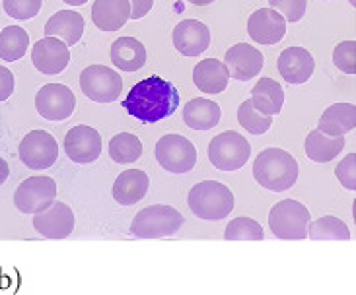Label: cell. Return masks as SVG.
Wrapping results in <instances>:
<instances>
[{
  "instance_id": "6da1fadb",
  "label": "cell",
  "mask_w": 356,
  "mask_h": 295,
  "mask_svg": "<svg viewBox=\"0 0 356 295\" xmlns=\"http://www.w3.org/2000/svg\"><path fill=\"white\" fill-rule=\"evenodd\" d=\"M123 107L131 117L143 123H158L175 113L179 107V94L174 84L164 78L150 76L131 87Z\"/></svg>"
},
{
  "instance_id": "7a4b0ae2",
  "label": "cell",
  "mask_w": 356,
  "mask_h": 295,
  "mask_svg": "<svg viewBox=\"0 0 356 295\" xmlns=\"http://www.w3.org/2000/svg\"><path fill=\"white\" fill-rule=\"evenodd\" d=\"M298 162L294 155L280 150V148H267L255 158L253 163V177L265 187L267 191L282 192L292 189L298 181Z\"/></svg>"
},
{
  "instance_id": "3957f363",
  "label": "cell",
  "mask_w": 356,
  "mask_h": 295,
  "mask_svg": "<svg viewBox=\"0 0 356 295\" xmlns=\"http://www.w3.org/2000/svg\"><path fill=\"white\" fill-rule=\"evenodd\" d=\"M187 204L197 218L207 221H218L230 216L234 210V194L218 181L197 183L189 191Z\"/></svg>"
},
{
  "instance_id": "277c9868",
  "label": "cell",
  "mask_w": 356,
  "mask_h": 295,
  "mask_svg": "<svg viewBox=\"0 0 356 295\" xmlns=\"http://www.w3.org/2000/svg\"><path fill=\"white\" fill-rule=\"evenodd\" d=\"M309 221V210L294 199L280 200L269 212L270 231L275 237L286 241H302L308 237Z\"/></svg>"
},
{
  "instance_id": "5b68a950",
  "label": "cell",
  "mask_w": 356,
  "mask_h": 295,
  "mask_svg": "<svg viewBox=\"0 0 356 295\" xmlns=\"http://www.w3.org/2000/svg\"><path fill=\"white\" fill-rule=\"evenodd\" d=\"M181 226V212H177L174 206L154 204L136 214L131 224V233L138 239H162L177 233Z\"/></svg>"
},
{
  "instance_id": "8992f818",
  "label": "cell",
  "mask_w": 356,
  "mask_h": 295,
  "mask_svg": "<svg viewBox=\"0 0 356 295\" xmlns=\"http://www.w3.org/2000/svg\"><path fill=\"white\" fill-rule=\"evenodd\" d=\"M251 155L250 142L234 130L214 136L209 144V160L220 171H238Z\"/></svg>"
},
{
  "instance_id": "52a82bcc",
  "label": "cell",
  "mask_w": 356,
  "mask_h": 295,
  "mask_svg": "<svg viewBox=\"0 0 356 295\" xmlns=\"http://www.w3.org/2000/svg\"><path fill=\"white\" fill-rule=\"evenodd\" d=\"M82 94L96 103H111L123 92V78L104 65H92L80 74Z\"/></svg>"
},
{
  "instance_id": "ba28073f",
  "label": "cell",
  "mask_w": 356,
  "mask_h": 295,
  "mask_svg": "<svg viewBox=\"0 0 356 295\" xmlns=\"http://www.w3.org/2000/svg\"><path fill=\"white\" fill-rule=\"evenodd\" d=\"M156 160L165 171L187 173L197 163V150L181 134H165L156 144Z\"/></svg>"
},
{
  "instance_id": "9c48e42d",
  "label": "cell",
  "mask_w": 356,
  "mask_h": 295,
  "mask_svg": "<svg viewBox=\"0 0 356 295\" xmlns=\"http://www.w3.org/2000/svg\"><path fill=\"white\" fill-rule=\"evenodd\" d=\"M57 199V183L47 175L29 177L19 183V187L14 192V204L22 214H39L53 204Z\"/></svg>"
},
{
  "instance_id": "30bf717a",
  "label": "cell",
  "mask_w": 356,
  "mask_h": 295,
  "mask_svg": "<svg viewBox=\"0 0 356 295\" xmlns=\"http://www.w3.org/2000/svg\"><path fill=\"white\" fill-rule=\"evenodd\" d=\"M19 162L33 171L49 169L58 158L57 140L47 130H31L19 142Z\"/></svg>"
},
{
  "instance_id": "8fae6325",
  "label": "cell",
  "mask_w": 356,
  "mask_h": 295,
  "mask_svg": "<svg viewBox=\"0 0 356 295\" xmlns=\"http://www.w3.org/2000/svg\"><path fill=\"white\" fill-rule=\"evenodd\" d=\"M33 228L45 239H67L74 231V212L72 208L53 200V204L39 214H33Z\"/></svg>"
},
{
  "instance_id": "7c38bea8",
  "label": "cell",
  "mask_w": 356,
  "mask_h": 295,
  "mask_svg": "<svg viewBox=\"0 0 356 295\" xmlns=\"http://www.w3.org/2000/svg\"><path fill=\"white\" fill-rule=\"evenodd\" d=\"M76 97L65 84H47L35 96V109L47 121H65L74 113Z\"/></svg>"
},
{
  "instance_id": "4fadbf2b",
  "label": "cell",
  "mask_w": 356,
  "mask_h": 295,
  "mask_svg": "<svg viewBox=\"0 0 356 295\" xmlns=\"http://www.w3.org/2000/svg\"><path fill=\"white\" fill-rule=\"evenodd\" d=\"M65 152L74 163L96 162L102 153V136L92 126H72L65 136Z\"/></svg>"
},
{
  "instance_id": "5bb4252c",
  "label": "cell",
  "mask_w": 356,
  "mask_h": 295,
  "mask_svg": "<svg viewBox=\"0 0 356 295\" xmlns=\"http://www.w3.org/2000/svg\"><path fill=\"white\" fill-rule=\"evenodd\" d=\"M248 33L259 45H277L286 35V19L277 10H255L248 19Z\"/></svg>"
},
{
  "instance_id": "9a60e30c",
  "label": "cell",
  "mask_w": 356,
  "mask_h": 295,
  "mask_svg": "<svg viewBox=\"0 0 356 295\" xmlns=\"http://www.w3.org/2000/svg\"><path fill=\"white\" fill-rule=\"evenodd\" d=\"M70 60V51L57 37L39 39L31 51V62L38 68L41 74H60L68 67Z\"/></svg>"
},
{
  "instance_id": "2e32d148",
  "label": "cell",
  "mask_w": 356,
  "mask_h": 295,
  "mask_svg": "<svg viewBox=\"0 0 356 295\" xmlns=\"http://www.w3.org/2000/svg\"><path fill=\"white\" fill-rule=\"evenodd\" d=\"M211 45V31L199 19H183L174 28V47L183 57H199Z\"/></svg>"
},
{
  "instance_id": "e0dca14e",
  "label": "cell",
  "mask_w": 356,
  "mask_h": 295,
  "mask_svg": "<svg viewBox=\"0 0 356 295\" xmlns=\"http://www.w3.org/2000/svg\"><path fill=\"white\" fill-rule=\"evenodd\" d=\"M224 65L230 72V78H236L240 82H248L255 78L263 68V55L259 49L251 47L248 43H238L226 51Z\"/></svg>"
},
{
  "instance_id": "ac0fdd59",
  "label": "cell",
  "mask_w": 356,
  "mask_h": 295,
  "mask_svg": "<svg viewBox=\"0 0 356 295\" xmlns=\"http://www.w3.org/2000/svg\"><path fill=\"white\" fill-rule=\"evenodd\" d=\"M314 68L316 62L308 49L289 47L280 53L279 72L289 84H306L314 74Z\"/></svg>"
},
{
  "instance_id": "d6986e66",
  "label": "cell",
  "mask_w": 356,
  "mask_h": 295,
  "mask_svg": "<svg viewBox=\"0 0 356 295\" xmlns=\"http://www.w3.org/2000/svg\"><path fill=\"white\" fill-rule=\"evenodd\" d=\"M228 80H230V72L218 58H204L193 68V82L202 94L218 96L228 87Z\"/></svg>"
},
{
  "instance_id": "ffe728a7",
  "label": "cell",
  "mask_w": 356,
  "mask_h": 295,
  "mask_svg": "<svg viewBox=\"0 0 356 295\" xmlns=\"http://www.w3.org/2000/svg\"><path fill=\"white\" fill-rule=\"evenodd\" d=\"M150 187V179L143 169H127L113 183L111 194L121 206H133L145 199Z\"/></svg>"
},
{
  "instance_id": "44dd1931",
  "label": "cell",
  "mask_w": 356,
  "mask_h": 295,
  "mask_svg": "<svg viewBox=\"0 0 356 295\" xmlns=\"http://www.w3.org/2000/svg\"><path fill=\"white\" fill-rule=\"evenodd\" d=\"M45 35L60 39L67 47L76 45L84 35V18L74 10H60L49 18Z\"/></svg>"
},
{
  "instance_id": "7402d4cb",
  "label": "cell",
  "mask_w": 356,
  "mask_h": 295,
  "mask_svg": "<svg viewBox=\"0 0 356 295\" xmlns=\"http://www.w3.org/2000/svg\"><path fill=\"white\" fill-rule=\"evenodd\" d=\"M131 18L129 0H96L92 6V19L102 31H119Z\"/></svg>"
},
{
  "instance_id": "603a6c76",
  "label": "cell",
  "mask_w": 356,
  "mask_h": 295,
  "mask_svg": "<svg viewBox=\"0 0 356 295\" xmlns=\"http://www.w3.org/2000/svg\"><path fill=\"white\" fill-rule=\"evenodd\" d=\"M109 57L113 67L123 72H136L146 65L145 45L135 37H119L113 41Z\"/></svg>"
},
{
  "instance_id": "cb8c5ba5",
  "label": "cell",
  "mask_w": 356,
  "mask_h": 295,
  "mask_svg": "<svg viewBox=\"0 0 356 295\" xmlns=\"http://www.w3.org/2000/svg\"><path fill=\"white\" fill-rule=\"evenodd\" d=\"M356 126V107L353 103L329 105L319 117V133L327 136H345Z\"/></svg>"
},
{
  "instance_id": "d4e9b609",
  "label": "cell",
  "mask_w": 356,
  "mask_h": 295,
  "mask_svg": "<svg viewBox=\"0 0 356 295\" xmlns=\"http://www.w3.org/2000/svg\"><path fill=\"white\" fill-rule=\"evenodd\" d=\"M220 105L204 97H195L183 109V121L193 130H211L220 123Z\"/></svg>"
},
{
  "instance_id": "484cf974",
  "label": "cell",
  "mask_w": 356,
  "mask_h": 295,
  "mask_svg": "<svg viewBox=\"0 0 356 295\" xmlns=\"http://www.w3.org/2000/svg\"><path fill=\"white\" fill-rule=\"evenodd\" d=\"M251 103L255 107V111L261 115H279L284 105V92L279 82H275L273 78H259V82L255 84L251 92Z\"/></svg>"
},
{
  "instance_id": "4316f807",
  "label": "cell",
  "mask_w": 356,
  "mask_h": 295,
  "mask_svg": "<svg viewBox=\"0 0 356 295\" xmlns=\"http://www.w3.org/2000/svg\"><path fill=\"white\" fill-rule=\"evenodd\" d=\"M345 142H347L345 136H327L316 128L306 138V153L312 162L327 163L343 152Z\"/></svg>"
},
{
  "instance_id": "83f0119b",
  "label": "cell",
  "mask_w": 356,
  "mask_h": 295,
  "mask_svg": "<svg viewBox=\"0 0 356 295\" xmlns=\"http://www.w3.org/2000/svg\"><path fill=\"white\" fill-rule=\"evenodd\" d=\"M29 35L19 26H8L0 31V58L4 62H16L28 53Z\"/></svg>"
},
{
  "instance_id": "f1b7e54d",
  "label": "cell",
  "mask_w": 356,
  "mask_h": 295,
  "mask_svg": "<svg viewBox=\"0 0 356 295\" xmlns=\"http://www.w3.org/2000/svg\"><path fill=\"white\" fill-rule=\"evenodd\" d=\"M308 237L314 241H348L350 229L343 219L335 216H323L308 226Z\"/></svg>"
},
{
  "instance_id": "f546056e",
  "label": "cell",
  "mask_w": 356,
  "mask_h": 295,
  "mask_svg": "<svg viewBox=\"0 0 356 295\" xmlns=\"http://www.w3.org/2000/svg\"><path fill=\"white\" fill-rule=\"evenodd\" d=\"M109 155L113 162L121 163V165L135 163L143 155V142L136 138L135 134H115L109 142Z\"/></svg>"
},
{
  "instance_id": "4dcf8cb0",
  "label": "cell",
  "mask_w": 356,
  "mask_h": 295,
  "mask_svg": "<svg viewBox=\"0 0 356 295\" xmlns=\"http://www.w3.org/2000/svg\"><path fill=\"white\" fill-rule=\"evenodd\" d=\"M226 241H261L263 239V228L259 221L251 218H236L232 219L224 231Z\"/></svg>"
},
{
  "instance_id": "1f68e13d",
  "label": "cell",
  "mask_w": 356,
  "mask_h": 295,
  "mask_svg": "<svg viewBox=\"0 0 356 295\" xmlns=\"http://www.w3.org/2000/svg\"><path fill=\"white\" fill-rule=\"evenodd\" d=\"M238 121L250 134H265L273 124V119L269 115H261L255 111L251 99H245L238 109Z\"/></svg>"
},
{
  "instance_id": "d6a6232c",
  "label": "cell",
  "mask_w": 356,
  "mask_h": 295,
  "mask_svg": "<svg viewBox=\"0 0 356 295\" xmlns=\"http://www.w3.org/2000/svg\"><path fill=\"white\" fill-rule=\"evenodd\" d=\"M41 6L43 0H4V10L14 19H31L38 16Z\"/></svg>"
},
{
  "instance_id": "836d02e7",
  "label": "cell",
  "mask_w": 356,
  "mask_h": 295,
  "mask_svg": "<svg viewBox=\"0 0 356 295\" xmlns=\"http://www.w3.org/2000/svg\"><path fill=\"white\" fill-rule=\"evenodd\" d=\"M269 4L286 22H300L306 14L308 0H269Z\"/></svg>"
},
{
  "instance_id": "e575fe53",
  "label": "cell",
  "mask_w": 356,
  "mask_h": 295,
  "mask_svg": "<svg viewBox=\"0 0 356 295\" xmlns=\"http://www.w3.org/2000/svg\"><path fill=\"white\" fill-rule=\"evenodd\" d=\"M355 51V41H345V43H339L337 47H335V51H333V62H335V67L341 72H345V74H355L356 72Z\"/></svg>"
},
{
  "instance_id": "d590c367",
  "label": "cell",
  "mask_w": 356,
  "mask_h": 295,
  "mask_svg": "<svg viewBox=\"0 0 356 295\" xmlns=\"http://www.w3.org/2000/svg\"><path fill=\"white\" fill-rule=\"evenodd\" d=\"M335 175L345 189L356 191V153H348L347 158L339 163Z\"/></svg>"
},
{
  "instance_id": "8d00e7d4",
  "label": "cell",
  "mask_w": 356,
  "mask_h": 295,
  "mask_svg": "<svg viewBox=\"0 0 356 295\" xmlns=\"http://www.w3.org/2000/svg\"><path fill=\"white\" fill-rule=\"evenodd\" d=\"M12 94H14V74L0 65V103L6 101Z\"/></svg>"
},
{
  "instance_id": "74e56055",
  "label": "cell",
  "mask_w": 356,
  "mask_h": 295,
  "mask_svg": "<svg viewBox=\"0 0 356 295\" xmlns=\"http://www.w3.org/2000/svg\"><path fill=\"white\" fill-rule=\"evenodd\" d=\"M131 2V18L129 19H140L154 6V0H129Z\"/></svg>"
},
{
  "instance_id": "f35d334b",
  "label": "cell",
  "mask_w": 356,
  "mask_h": 295,
  "mask_svg": "<svg viewBox=\"0 0 356 295\" xmlns=\"http://www.w3.org/2000/svg\"><path fill=\"white\" fill-rule=\"evenodd\" d=\"M10 177V167L8 163H6V160L4 158H0V187L6 183V179Z\"/></svg>"
},
{
  "instance_id": "ab89813d",
  "label": "cell",
  "mask_w": 356,
  "mask_h": 295,
  "mask_svg": "<svg viewBox=\"0 0 356 295\" xmlns=\"http://www.w3.org/2000/svg\"><path fill=\"white\" fill-rule=\"evenodd\" d=\"M189 2L195 6H207V4H212L214 0H189Z\"/></svg>"
},
{
  "instance_id": "60d3db41",
  "label": "cell",
  "mask_w": 356,
  "mask_h": 295,
  "mask_svg": "<svg viewBox=\"0 0 356 295\" xmlns=\"http://www.w3.org/2000/svg\"><path fill=\"white\" fill-rule=\"evenodd\" d=\"M63 2H67L70 6H82V4H86L88 0H63Z\"/></svg>"
},
{
  "instance_id": "b9f144b4",
  "label": "cell",
  "mask_w": 356,
  "mask_h": 295,
  "mask_svg": "<svg viewBox=\"0 0 356 295\" xmlns=\"http://www.w3.org/2000/svg\"><path fill=\"white\" fill-rule=\"evenodd\" d=\"M350 4H355V0H350Z\"/></svg>"
}]
</instances>
